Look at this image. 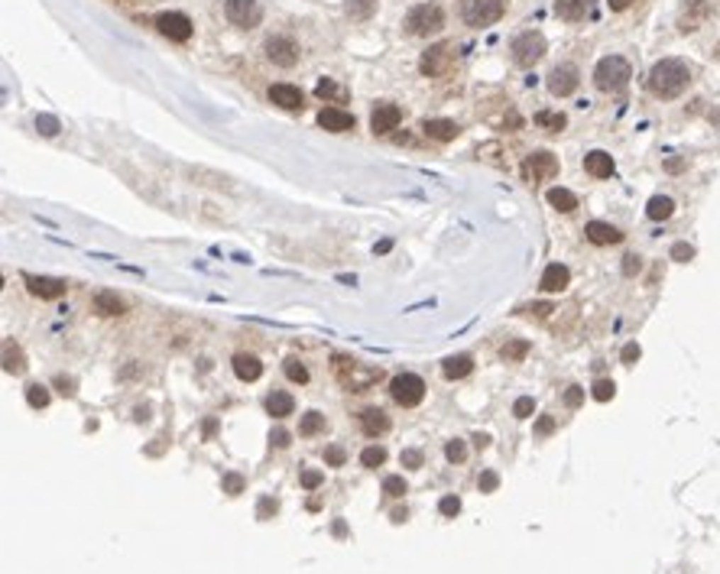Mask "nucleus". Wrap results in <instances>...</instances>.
I'll use <instances>...</instances> for the list:
<instances>
[{
    "label": "nucleus",
    "instance_id": "obj_1",
    "mask_svg": "<svg viewBox=\"0 0 720 574\" xmlns=\"http://www.w3.org/2000/svg\"><path fill=\"white\" fill-rule=\"evenodd\" d=\"M691 84V72L688 65H685L682 59H662L656 62L649 69V75H646V88H649L656 98H678V94L685 91Z\"/></svg>",
    "mask_w": 720,
    "mask_h": 574
},
{
    "label": "nucleus",
    "instance_id": "obj_2",
    "mask_svg": "<svg viewBox=\"0 0 720 574\" xmlns=\"http://www.w3.org/2000/svg\"><path fill=\"white\" fill-rule=\"evenodd\" d=\"M629 78H633V69H629V62L623 59V55H604V59L594 65V84L607 94L623 91L629 84Z\"/></svg>",
    "mask_w": 720,
    "mask_h": 574
},
{
    "label": "nucleus",
    "instance_id": "obj_3",
    "mask_svg": "<svg viewBox=\"0 0 720 574\" xmlns=\"http://www.w3.org/2000/svg\"><path fill=\"white\" fill-rule=\"evenodd\" d=\"M334 370L351 393H364L367 386H373L380 380V367H360L357 360H347V357H334Z\"/></svg>",
    "mask_w": 720,
    "mask_h": 574
},
{
    "label": "nucleus",
    "instance_id": "obj_4",
    "mask_svg": "<svg viewBox=\"0 0 720 574\" xmlns=\"http://www.w3.org/2000/svg\"><path fill=\"white\" fill-rule=\"evenodd\" d=\"M506 7H510V0H464V23L468 26H493L500 20V16L506 13Z\"/></svg>",
    "mask_w": 720,
    "mask_h": 574
},
{
    "label": "nucleus",
    "instance_id": "obj_5",
    "mask_svg": "<svg viewBox=\"0 0 720 574\" xmlns=\"http://www.w3.org/2000/svg\"><path fill=\"white\" fill-rule=\"evenodd\" d=\"M444 26V10L438 4H419V7L409 10L406 16V30L412 36H432Z\"/></svg>",
    "mask_w": 720,
    "mask_h": 574
},
{
    "label": "nucleus",
    "instance_id": "obj_6",
    "mask_svg": "<svg viewBox=\"0 0 720 574\" xmlns=\"http://www.w3.org/2000/svg\"><path fill=\"white\" fill-rule=\"evenodd\" d=\"M545 49H549V43H545L542 33L529 30V33H522V36L513 39L510 52H513V62L519 65V69H532V65H536V62L545 55Z\"/></svg>",
    "mask_w": 720,
    "mask_h": 574
},
{
    "label": "nucleus",
    "instance_id": "obj_7",
    "mask_svg": "<svg viewBox=\"0 0 720 574\" xmlns=\"http://www.w3.org/2000/svg\"><path fill=\"white\" fill-rule=\"evenodd\" d=\"M390 396L396 399L403 409L419 406L422 399H425V380H422V376H415V373H399V376H393Z\"/></svg>",
    "mask_w": 720,
    "mask_h": 574
},
{
    "label": "nucleus",
    "instance_id": "obj_8",
    "mask_svg": "<svg viewBox=\"0 0 720 574\" xmlns=\"http://www.w3.org/2000/svg\"><path fill=\"white\" fill-rule=\"evenodd\" d=\"M522 176H526L529 182H549V179H555L558 176V159H555V153H549V150L532 153L522 162Z\"/></svg>",
    "mask_w": 720,
    "mask_h": 574
},
{
    "label": "nucleus",
    "instance_id": "obj_9",
    "mask_svg": "<svg viewBox=\"0 0 720 574\" xmlns=\"http://www.w3.org/2000/svg\"><path fill=\"white\" fill-rule=\"evenodd\" d=\"M224 13H227V20L234 26H240V30H253V26L263 20V7L257 0H227V4H224Z\"/></svg>",
    "mask_w": 720,
    "mask_h": 574
},
{
    "label": "nucleus",
    "instance_id": "obj_10",
    "mask_svg": "<svg viewBox=\"0 0 720 574\" xmlns=\"http://www.w3.org/2000/svg\"><path fill=\"white\" fill-rule=\"evenodd\" d=\"M156 30L172 43H189L192 39V20L185 13H159L156 16Z\"/></svg>",
    "mask_w": 720,
    "mask_h": 574
},
{
    "label": "nucleus",
    "instance_id": "obj_11",
    "mask_svg": "<svg viewBox=\"0 0 720 574\" xmlns=\"http://www.w3.org/2000/svg\"><path fill=\"white\" fill-rule=\"evenodd\" d=\"M451 62H454V52H451V46H444V43H438V46H432L429 52L422 55L419 69H422V75L438 78V75H444V72L451 69Z\"/></svg>",
    "mask_w": 720,
    "mask_h": 574
},
{
    "label": "nucleus",
    "instance_id": "obj_12",
    "mask_svg": "<svg viewBox=\"0 0 720 574\" xmlns=\"http://www.w3.org/2000/svg\"><path fill=\"white\" fill-rule=\"evenodd\" d=\"M578 81H581L578 69L571 62H565V65H555L552 75H549V91H552L555 98H568V94L578 91Z\"/></svg>",
    "mask_w": 720,
    "mask_h": 574
},
{
    "label": "nucleus",
    "instance_id": "obj_13",
    "mask_svg": "<svg viewBox=\"0 0 720 574\" xmlns=\"http://www.w3.org/2000/svg\"><path fill=\"white\" fill-rule=\"evenodd\" d=\"M266 55H269V62L289 69V65L299 62V46H296L289 36H273V39H266Z\"/></svg>",
    "mask_w": 720,
    "mask_h": 574
},
{
    "label": "nucleus",
    "instance_id": "obj_14",
    "mask_svg": "<svg viewBox=\"0 0 720 574\" xmlns=\"http://www.w3.org/2000/svg\"><path fill=\"white\" fill-rule=\"evenodd\" d=\"M26 286L36 299H62L65 296V279H55V276H26Z\"/></svg>",
    "mask_w": 720,
    "mask_h": 574
},
{
    "label": "nucleus",
    "instance_id": "obj_15",
    "mask_svg": "<svg viewBox=\"0 0 720 574\" xmlns=\"http://www.w3.org/2000/svg\"><path fill=\"white\" fill-rule=\"evenodd\" d=\"M399 120H403V111L396 108V104H376L373 114H370V130L373 133H390L399 127Z\"/></svg>",
    "mask_w": 720,
    "mask_h": 574
},
{
    "label": "nucleus",
    "instance_id": "obj_16",
    "mask_svg": "<svg viewBox=\"0 0 720 574\" xmlns=\"http://www.w3.org/2000/svg\"><path fill=\"white\" fill-rule=\"evenodd\" d=\"M584 237L597 247H610V244H620L623 240V230L607 224V221H590L587 227H584Z\"/></svg>",
    "mask_w": 720,
    "mask_h": 574
},
{
    "label": "nucleus",
    "instance_id": "obj_17",
    "mask_svg": "<svg viewBox=\"0 0 720 574\" xmlns=\"http://www.w3.org/2000/svg\"><path fill=\"white\" fill-rule=\"evenodd\" d=\"M318 127L328 133H347V130H354V114H347V111H341V108H325L322 114H318Z\"/></svg>",
    "mask_w": 720,
    "mask_h": 574
},
{
    "label": "nucleus",
    "instance_id": "obj_18",
    "mask_svg": "<svg viewBox=\"0 0 720 574\" xmlns=\"http://www.w3.org/2000/svg\"><path fill=\"white\" fill-rule=\"evenodd\" d=\"M269 101L283 111H302V91L296 84H273L269 88Z\"/></svg>",
    "mask_w": 720,
    "mask_h": 574
},
{
    "label": "nucleus",
    "instance_id": "obj_19",
    "mask_svg": "<svg viewBox=\"0 0 720 574\" xmlns=\"http://www.w3.org/2000/svg\"><path fill=\"white\" fill-rule=\"evenodd\" d=\"M568 283H571V273H568L565 263H549L545 273H542V279H539V289L542 292H561Z\"/></svg>",
    "mask_w": 720,
    "mask_h": 574
},
{
    "label": "nucleus",
    "instance_id": "obj_20",
    "mask_svg": "<svg viewBox=\"0 0 720 574\" xmlns=\"http://www.w3.org/2000/svg\"><path fill=\"white\" fill-rule=\"evenodd\" d=\"M584 172L594 179H610L613 172H617V166H613V156L604 153V150H594V153L584 156Z\"/></svg>",
    "mask_w": 720,
    "mask_h": 574
},
{
    "label": "nucleus",
    "instance_id": "obj_21",
    "mask_svg": "<svg viewBox=\"0 0 720 574\" xmlns=\"http://www.w3.org/2000/svg\"><path fill=\"white\" fill-rule=\"evenodd\" d=\"M422 130H425V137H429V140L448 143V140H454L461 133V127L454 120H444V117H429V120L422 123Z\"/></svg>",
    "mask_w": 720,
    "mask_h": 574
},
{
    "label": "nucleus",
    "instance_id": "obj_22",
    "mask_svg": "<svg viewBox=\"0 0 720 574\" xmlns=\"http://www.w3.org/2000/svg\"><path fill=\"white\" fill-rule=\"evenodd\" d=\"M590 4L594 0H555V13L561 20H568V23H578V20H584L590 13Z\"/></svg>",
    "mask_w": 720,
    "mask_h": 574
},
{
    "label": "nucleus",
    "instance_id": "obj_23",
    "mask_svg": "<svg viewBox=\"0 0 720 574\" xmlns=\"http://www.w3.org/2000/svg\"><path fill=\"white\" fill-rule=\"evenodd\" d=\"M360 425H364V432H367L370 438H376V435H383L386 429H390V415L383 412V409H364L360 412Z\"/></svg>",
    "mask_w": 720,
    "mask_h": 574
},
{
    "label": "nucleus",
    "instance_id": "obj_24",
    "mask_svg": "<svg viewBox=\"0 0 720 574\" xmlns=\"http://www.w3.org/2000/svg\"><path fill=\"white\" fill-rule=\"evenodd\" d=\"M234 373H237V380L253 383L263 376V364L253 357V354H237V357H234Z\"/></svg>",
    "mask_w": 720,
    "mask_h": 574
},
{
    "label": "nucleus",
    "instance_id": "obj_25",
    "mask_svg": "<svg viewBox=\"0 0 720 574\" xmlns=\"http://www.w3.org/2000/svg\"><path fill=\"white\" fill-rule=\"evenodd\" d=\"M471 370H474V357H471V354H454V357H448L441 364V373L448 376V380H464Z\"/></svg>",
    "mask_w": 720,
    "mask_h": 574
},
{
    "label": "nucleus",
    "instance_id": "obj_26",
    "mask_svg": "<svg viewBox=\"0 0 720 574\" xmlns=\"http://www.w3.org/2000/svg\"><path fill=\"white\" fill-rule=\"evenodd\" d=\"M292 409H296V399H292L289 393L273 390L266 396V412L273 415V419H286V415H292Z\"/></svg>",
    "mask_w": 720,
    "mask_h": 574
},
{
    "label": "nucleus",
    "instance_id": "obj_27",
    "mask_svg": "<svg viewBox=\"0 0 720 574\" xmlns=\"http://www.w3.org/2000/svg\"><path fill=\"white\" fill-rule=\"evenodd\" d=\"M545 198H549V205L555 208V211H561V215H568V211H575L578 208V195L575 191L561 188V185H555V188L545 191Z\"/></svg>",
    "mask_w": 720,
    "mask_h": 574
},
{
    "label": "nucleus",
    "instance_id": "obj_28",
    "mask_svg": "<svg viewBox=\"0 0 720 574\" xmlns=\"http://www.w3.org/2000/svg\"><path fill=\"white\" fill-rule=\"evenodd\" d=\"M4 370L7 373H23L26 370V357H23V351H20V344H13V341H4Z\"/></svg>",
    "mask_w": 720,
    "mask_h": 574
},
{
    "label": "nucleus",
    "instance_id": "obj_29",
    "mask_svg": "<svg viewBox=\"0 0 720 574\" xmlns=\"http://www.w3.org/2000/svg\"><path fill=\"white\" fill-rule=\"evenodd\" d=\"M646 215H649L652 221H668V218L675 215V201L668 198V195H652L649 205H646Z\"/></svg>",
    "mask_w": 720,
    "mask_h": 574
},
{
    "label": "nucleus",
    "instance_id": "obj_30",
    "mask_svg": "<svg viewBox=\"0 0 720 574\" xmlns=\"http://www.w3.org/2000/svg\"><path fill=\"white\" fill-rule=\"evenodd\" d=\"M94 312H101V315H120L123 312V299H117V292H98V296H94Z\"/></svg>",
    "mask_w": 720,
    "mask_h": 574
},
{
    "label": "nucleus",
    "instance_id": "obj_31",
    "mask_svg": "<svg viewBox=\"0 0 720 574\" xmlns=\"http://www.w3.org/2000/svg\"><path fill=\"white\" fill-rule=\"evenodd\" d=\"M318 432H325V415H322V412H305V415H302L299 435L312 438V435H318Z\"/></svg>",
    "mask_w": 720,
    "mask_h": 574
},
{
    "label": "nucleus",
    "instance_id": "obj_32",
    "mask_svg": "<svg viewBox=\"0 0 720 574\" xmlns=\"http://www.w3.org/2000/svg\"><path fill=\"white\" fill-rule=\"evenodd\" d=\"M315 94L325 101H344V88L341 84H334L331 78H322V81L315 84Z\"/></svg>",
    "mask_w": 720,
    "mask_h": 574
},
{
    "label": "nucleus",
    "instance_id": "obj_33",
    "mask_svg": "<svg viewBox=\"0 0 720 574\" xmlns=\"http://www.w3.org/2000/svg\"><path fill=\"white\" fill-rule=\"evenodd\" d=\"M590 396L597 399V403H610L613 396H617V383L613 380H594V386H590Z\"/></svg>",
    "mask_w": 720,
    "mask_h": 574
},
{
    "label": "nucleus",
    "instance_id": "obj_34",
    "mask_svg": "<svg viewBox=\"0 0 720 574\" xmlns=\"http://www.w3.org/2000/svg\"><path fill=\"white\" fill-rule=\"evenodd\" d=\"M536 123H539V127H549L552 133H558V130H565L568 117H565V114H552V111H539V114H536Z\"/></svg>",
    "mask_w": 720,
    "mask_h": 574
},
{
    "label": "nucleus",
    "instance_id": "obj_35",
    "mask_svg": "<svg viewBox=\"0 0 720 574\" xmlns=\"http://www.w3.org/2000/svg\"><path fill=\"white\" fill-rule=\"evenodd\" d=\"M26 403H30L33 409H46L49 406V390L46 386H39V383H30V386H26Z\"/></svg>",
    "mask_w": 720,
    "mask_h": 574
},
{
    "label": "nucleus",
    "instance_id": "obj_36",
    "mask_svg": "<svg viewBox=\"0 0 720 574\" xmlns=\"http://www.w3.org/2000/svg\"><path fill=\"white\" fill-rule=\"evenodd\" d=\"M283 370H286V376H289L292 383H308V370H305V364H302L299 357H289L283 364Z\"/></svg>",
    "mask_w": 720,
    "mask_h": 574
},
{
    "label": "nucleus",
    "instance_id": "obj_37",
    "mask_svg": "<svg viewBox=\"0 0 720 574\" xmlns=\"http://www.w3.org/2000/svg\"><path fill=\"white\" fill-rule=\"evenodd\" d=\"M529 351L526 341H510V344H503V351H500V357L506 360V364H516V360H522Z\"/></svg>",
    "mask_w": 720,
    "mask_h": 574
},
{
    "label": "nucleus",
    "instance_id": "obj_38",
    "mask_svg": "<svg viewBox=\"0 0 720 574\" xmlns=\"http://www.w3.org/2000/svg\"><path fill=\"white\" fill-rule=\"evenodd\" d=\"M383 461H386V451L380 444H370V448H364V454H360V464L364 467H380Z\"/></svg>",
    "mask_w": 720,
    "mask_h": 574
},
{
    "label": "nucleus",
    "instance_id": "obj_39",
    "mask_svg": "<svg viewBox=\"0 0 720 574\" xmlns=\"http://www.w3.org/2000/svg\"><path fill=\"white\" fill-rule=\"evenodd\" d=\"M406 490H409V487H406V480H403L399 474L383 477V493H386V497H403Z\"/></svg>",
    "mask_w": 720,
    "mask_h": 574
},
{
    "label": "nucleus",
    "instance_id": "obj_40",
    "mask_svg": "<svg viewBox=\"0 0 720 574\" xmlns=\"http://www.w3.org/2000/svg\"><path fill=\"white\" fill-rule=\"evenodd\" d=\"M444 458L454 461V464H461V461L468 458V448H464V441H461V438H451V441L444 444Z\"/></svg>",
    "mask_w": 720,
    "mask_h": 574
},
{
    "label": "nucleus",
    "instance_id": "obj_41",
    "mask_svg": "<svg viewBox=\"0 0 720 574\" xmlns=\"http://www.w3.org/2000/svg\"><path fill=\"white\" fill-rule=\"evenodd\" d=\"M373 7H376V0H351V4H347V13L357 16V20H367V16L373 13Z\"/></svg>",
    "mask_w": 720,
    "mask_h": 574
},
{
    "label": "nucleus",
    "instance_id": "obj_42",
    "mask_svg": "<svg viewBox=\"0 0 720 574\" xmlns=\"http://www.w3.org/2000/svg\"><path fill=\"white\" fill-rule=\"evenodd\" d=\"M36 130L43 133V137H55V133H59L62 127H59V120H55V117L39 114V117H36Z\"/></svg>",
    "mask_w": 720,
    "mask_h": 574
},
{
    "label": "nucleus",
    "instance_id": "obj_43",
    "mask_svg": "<svg viewBox=\"0 0 720 574\" xmlns=\"http://www.w3.org/2000/svg\"><path fill=\"white\" fill-rule=\"evenodd\" d=\"M536 412V403H532V396H519L513 403V415L516 419H529V415Z\"/></svg>",
    "mask_w": 720,
    "mask_h": 574
},
{
    "label": "nucleus",
    "instance_id": "obj_44",
    "mask_svg": "<svg viewBox=\"0 0 720 574\" xmlns=\"http://www.w3.org/2000/svg\"><path fill=\"white\" fill-rule=\"evenodd\" d=\"M477 487H480V493H493L500 487V474L497 471H483L480 480H477Z\"/></svg>",
    "mask_w": 720,
    "mask_h": 574
},
{
    "label": "nucleus",
    "instance_id": "obj_45",
    "mask_svg": "<svg viewBox=\"0 0 720 574\" xmlns=\"http://www.w3.org/2000/svg\"><path fill=\"white\" fill-rule=\"evenodd\" d=\"M244 477L240 474H234V471H230V474H224V490L230 493V497H237V493H244Z\"/></svg>",
    "mask_w": 720,
    "mask_h": 574
},
{
    "label": "nucleus",
    "instance_id": "obj_46",
    "mask_svg": "<svg viewBox=\"0 0 720 574\" xmlns=\"http://www.w3.org/2000/svg\"><path fill=\"white\" fill-rule=\"evenodd\" d=\"M438 510H441V516H458L461 513V500L458 497H441L438 500Z\"/></svg>",
    "mask_w": 720,
    "mask_h": 574
},
{
    "label": "nucleus",
    "instance_id": "obj_47",
    "mask_svg": "<svg viewBox=\"0 0 720 574\" xmlns=\"http://www.w3.org/2000/svg\"><path fill=\"white\" fill-rule=\"evenodd\" d=\"M344 458H347V454H344V448H337V444H331V448H325V461H328L331 467H341V464H344Z\"/></svg>",
    "mask_w": 720,
    "mask_h": 574
},
{
    "label": "nucleus",
    "instance_id": "obj_48",
    "mask_svg": "<svg viewBox=\"0 0 720 574\" xmlns=\"http://www.w3.org/2000/svg\"><path fill=\"white\" fill-rule=\"evenodd\" d=\"M581 403H584V390H581V386H568V390H565V406L578 409Z\"/></svg>",
    "mask_w": 720,
    "mask_h": 574
},
{
    "label": "nucleus",
    "instance_id": "obj_49",
    "mask_svg": "<svg viewBox=\"0 0 720 574\" xmlns=\"http://www.w3.org/2000/svg\"><path fill=\"white\" fill-rule=\"evenodd\" d=\"M691 257H694V247H691V244H675V247H672V260L688 263Z\"/></svg>",
    "mask_w": 720,
    "mask_h": 574
},
{
    "label": "nucleus",
    "instance_id": "obj_50",
    "mask_svg": "<svg viewBox=\"0 0 720 574\" xmlns=\"http://www.w3.org/2000/svg\"><path fill=\"white\" fill-rule=\"evenodd\" d=\"M639 269H643V260H639L636 253H629V257H623V276H636Z\"/></svg>",
    "mask_w": 720,
    "mask_h": 574
},
{
    "label": "nucleus",
    "instance_id": "obj_51",
    "mask_svg": "<svg viewBox=\"0 0 720 574\" xmlns=\"http://www.w3.org/2000/svg\"><path fill=\"white\" fill-rule=\"evenodd\" d=\"M269 513H276V500L263 497V500H260V506H257V516H260V519H269Z\"/></svg>",
    "mask_w": 720,
    "mask_h": 574
},
{
    "label": "nucleus",
    "instance_id": "obj_52",
    "mask_svg": "<svg viewBox=\"0 0 720 574\" xmlns=\"http://www.w3.org/2000/svg\"><path fill=\"white\" fill-rule=\"evenodd\" d=\"M318 483H322V474H318V471H302V487H305V490H315Z\"/></svg>",
    "mask_w": 720,
    "mask_h": 574
},
{
    "label": "nucleus",
    "instance_id": "obj_53",
    "mask_svg": "<svg viewBox=\"0 0 720 574\" xmlns=\"http://www.w3.org/2000/svg\"><path fill=\"white\" fill-rule=\"evenodd\" d=\"M555 432V419L552 415H542V419L536 422V435H552Z\"/></svg>",
    "mask_w": 720,
    "mask_h": 574
},
{
    "label": "nucleus",
    "instance_id": "obj_54",
    "mask_svg": "<svg viewBox=\"0 0 720 574\" xmlns=\"http://www.w3.org/2000/svg\"><path fill=\"white\" fill-rule=\"evenodd\" d=\"M403 464L406 467H422V451H415V448H409V451H403Z\"/></svg>",
    "mask_w": 720,
    "mask_h": 574
},
{
    "label": "nucleus",
    "instance_id": "obj_55",
    "mask_svg": "<svg viewBox=\"0 0 720 574\" xmlns=\"http://www.w3.org/2000/svg\"><path fill=\"white\" fill-rule=\"evenodd\" d=\"M269 444H273V448H286V444H289V432H283V429L269 432Z\"/></svg>",
    "mask_w": 720,
    "mask_h": 574
},
{
    "label": "nucleus",
    "instance_id": "obj_56",
    "mask_svg": "<svg viewBox=\"0 0 720 574\" xmlns=\"http://www.w3.org/2000/svg\"><path fill=\"white\" fill-rule=\"evenodd\" d=\"M639 354H643V351H639V344H626V347H623V364H636Z\"/></svg>",
    "mask_w": 720,
    "mask_h": 574
},
{
    "label": "nucleus",
    "instance_id": "obj_57",
    "mask_svg": "<svg viewBox=\"0 0 720 574\" xmlns=\"http://www.w3.org/2000/svg\"><path fill=\"white\" fill-rule=\"evenodd\" d=\"M55 386H62V393H65V396H75V380H72V376H59V380H55Z\"/></svg>",
    "mask_w": 720,
    "mask_h": 574
},
{
    "label": "nucleus",
    "instance_id": "obj_58",
    "mask_svg": "<svg viewBox=\"0 0 720 574\" xmlns=\"http://www.w3.org/2000/svg\"><path fill=\"white\" fill-rule=\"evenodd\" d=\"M526 312H529V315H539V318H542V315L555 312V308H552V305H549V302H542V305H529V308H526Z\"/></svg>",
    "mask_w": 720,
    "mask_h": 574
},
{
    "label": "nucleus",
    "instance_id": "obj_59",
    "mask_svg": "<svg viewBox=\"0 0 720 574\" xmlns=\"http://www.w3.org/2000/svg\"><path fill=\"white\" fill-rule=\"evenodd\" d=\"M607 4H610V10H626L633 0H607Z\"/></svg>",
    "mask_w": 720,
    "mask_h": 574
},
{
    "label": "nucleus",
    "instance_id": "obj_60",
    "mask_svg": "<svg viewBox=\"0 0 720 574\" xmlns=\"http://www.w3.org/2000/svg\"><path fill=\"white\" fill-rule=\"evenodd\" d=\"M474 444H477V448H487V444H490V435H480V432H477V435H474Z\"/></svg>",
    "mask_w": 720,
    "mask_h": 574
},
{
    "label": "nucleus",
    "instance_id": "obj_61",
    "mask_svg": "<svg viewBox=\"0 0 720 574\" xmlns=\"http://www.w3.org/2000/svg\"><path fill=\"white\" fill-rule=\"evenodd\" d=\"M406 510H393V522H406Z\"/></svg>",
    "mask_w": 720,
    "mask_h": 574
},
{
    "label": "nucleus",
    "instance_id": "obj_62",
    "mask_svg": "<svg viewBox=\"0 0 720 574\" xmlns=\"http://www.w3.org/2000/svg\"><path fill=\"white\" fill-rule=\"evenodd\" d=\"M334 536H347V526H344V522H341V519L334 522Z\"/></svg>",
    "mask_w": 720,
    "mask_h": 574
},
{
    "label": "nucleus",
    "instance_id": "obj_63",
    "mask_svg": "<svg viewBox=\"0 0 720 574\" xmlns=\"http://www.w3.org/2000/svg\"><path fill=\"white\" fill-rule=\"evenodd\" d=\"M143 419H150V409H146V406L137 409V422H143Z\"/></svg>",
    "mask_w": 720,
    "mask_h": 574
}]
</instances>
